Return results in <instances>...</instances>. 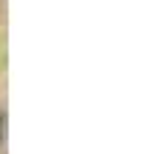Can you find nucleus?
Masks as SVG:
<instances>
[{"mask_svg": "<svg viewBox=\"0 0 152 154\" xmlns=\"http://www.w3.org/2000/svg\"><path fill=\"white\" fill-rule=\"evenodd\" d=\"M0 137H3V117H0Z\"/></svg>", "mask_w": 152, "mask_h": 154, "instance_id": "obj_1", "label": "nucleus"}]
</instances>
